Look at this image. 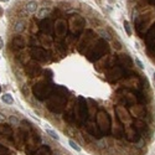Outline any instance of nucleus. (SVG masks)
I'll list each match as a JSON object with an SVG mask.
<instances>
[{"instance_id":"obj_1","label":"nucleus","mask_w":155,"mask_h":155,"mask_svg":"<svg viewBox=\"0 0 155 155\" xmlns=\"http://www.w3.org/2000/svg\"><path fill=\"white\" fill-rule=\"evenodd\" d=\"M41 138L40 135L36 133V131H30L27 133V138H26V148H25V153L26 155H34L37 149H39L41 145Z\"/></svg>"},{"instance_id":"obj_2","label":"nucleus","mask_w":155,"mask_h":155,"mask_svg":"<svg viewBox=\"0 0 155 155\" xmlns=\"http://www.w3.org/2000/svg\"><path fill=\"white\" fill-rule=\"evenodd\" d=\"M98 125H99V130L102 134L108 135L111 131V119L106 112H101L98 115Z\"/></svg>"},{"instance_id":"obj_3","label":"nucleus","mask_w":155,"mask_h":155,"mask_svg":"<svg viewBox=\"0 0 155 155\" xmlns=\"http://www.w3.org/2000/svg\"><path fill=\"white\" fill-rule=\"evenodd\" d=\"M125 139L128 140L129 143H138L140 140V134L139 131L134 128V127H129L128 129L125 130Z\"/></svg>"},{"instance_id":"obj_4","label":"nucleus","mask_w":155,"mask_h":155,"mask_svg":"<svg viewBox=\"0 0 155 155\" xmlns=\"http://www.w3.org/2000/svg\"><path fill=\"white\" fill-rule=\"evenodd\" d=\"M49 92H50V87L47 86V84L40 83V84H37V86L35 87V95H36L37 98H40V99H42L45 96L47 97Z\"/></svg>"},{"instance_id":"obj_5","label":"nucleus","mask_w":155,"mask_h":155,"mask_svg":"<svg viewBox=\"0 0 155 155\" xmlns=\"http://www.w3.org/2000/svg\"><path fill=\"white\" fill-rule=\"evenodd\" d=\"M103 45H104V42H102L101 45L96 46V49L92 51L91 57H90V60H91V61H95V60H97V58H99L101 56L103 55V52H104V49L107 50V45H106V46H103Z\"/></svg>"},{"instance_id":"obj_6","label":"nucleus","mask_w":155,"mask_h":155,"mask_svg":"<svg viewBox=\"0 0 155 155\" xmlns=\"http://www.w3.org/2000/svg\"><path fill=\"white\" fill-rule=\"evenodd\" d=\"M87 130H88V133H90L92 137H96V138H101V137H102V133H101L99 128H98V127H97L95 123L88 124Z\"/></svg>"},{"instance_id":"obj_7","label":"nucleus","mask_w":155,"mask_h":155,"mask_svg":"<svg viewBox=\"0 0 155 155\" xmlns=\"http://www.w3.org/2000/svg\"><path fill=\"white\" fill-rule=\"evenodd\" d=\"M26 72L29 73L31 77H34L40 72V66L35 65V63H30L29 66H27V68H26Z\"/></svg>"},{"instance_id":"obj_8","label":"nucleus","mask_w":155,"mask_h":155,"mask_svg":"<svg viewBox=\"0 0 155 155\" xmlns=\"http://www.w3.org/2000/svg\"><path fill=\"white\" fill-rule=\"evenodd\" d=\"M0 135H3V137L13 140V131L10 129V127H6V125L0 127Z\"/></svg>"},{"instance_id":"obj_9","label":"nucleus","mask_w":155,"mask_h":155,"mask_svg":"<svg viewBox=\"0 0 155 155\" xmlns=\"http://www.w3.org/2000/svg\"><path fill=\"white\" fill-rule=\"evenodd\" d=\"M34 155H52V152H51L49 145H41Z\"/></svg>"},{"instance_id":"obj_10","label":"nucleus","mask_w":155,"mask_h":155,"mask_svg":"<svg viewBox=\"0 0 155 155\" xmlns=\"http://www.w3.org/2000/svg\"><path fill=\"white\" fill-rule=\"evenodd\" d=\"M78 117H79V120H81V122H84V120H86V118H87V108H86V104L83 103V101H82L81 104H79Z\"/></svg>"},{"instance_id":"obj_11","label":"nucleus","mask_w":155,"mask_h":155,"mask_svg":"<svg viewBox=\"0 0 155 155\" xmlns=\"http://www.w3.org/2000/svg\"><path fill=\"white\" fill-rule=\"evenodd\" d=\"M134 128L139 131V134H144L145 131H147V124H145L144 122L138 120V122H135V123H134Z\"/></svg>"},{"instance_id":"obj_12","label":"nucleus","mask_w":155,"mask_h":155,"mask_svg":"<svg viewBox=\"0 0 155 155\" xmlns=\"http://www.w3.org/2000/svg\"><path fill=\"white\" fill-rule=\"evenodd\" d=\"M37 3L36 1H29L26 4V10H27V13H30V14H34V13H36V10H37Z\"/></svg>"},{"instance_id":"obj_13","label":"nucleus","mask_w":155,"mask_h":155,"mask_svg":"<svg viewBox=\"0 0 155 155\" xmlns=\"http://www.w3.org/2000/svg\"><path fill=\"white\" fill-rule=\"evenodd\" d=\"M1 101L6 104H14V98L10 93H5L4 96H1Z\"/></svg>"},{"instance_id":"obj_14","label":"nucleus","mask_w":155,"mask_h":155,"mask_svg":"<svg viewBox=\"0 0 155 155\" xmlns=\"http://www.w3.org/2000/svg\"><path fill=\"white\" fill-rule=\"evenodd\" d=\"M14 45H16L19 49H22L25 46V41L21 36H16L15 39H14Z\"/></svg>"},{"instance_id":"obj_15","label":"nucleus","mask_w":155,"mask_h":155,"mask_svg":"<svg viewBox=\"0 0 155 155\" xmlns=\"http://www.w3.org/2000/svg\"><path fill=\"white\" fill-rule=\"evenodd\" d=\"M114 135H115L117 138H122V137L124 135L123 128H122L120 124H115V127H114Z\"/></svg>"},{"instance_id":"obj_16","label":"nucleus","mask_w":155,"mask_h":155,"mask_svg":"<svg viewBox=\"0 0 155 155\" xmlns=\"http://www.w3.org/2000/svg\"><path fill=\"white\" fill-rule=\"evenodd\" d=\"M32 55H34V57L39 58V60H45V57H44V56H46L45 51H42V50H40V49L34 50V52H32Z\"/></svg>"},{"instance_id":"obj_17","label":"nucleus","mask_w":155,"mask_h":155,"mask_svg":"<svg viewBox=\"0 0 155 155\" xmlns=\"http://www.w3.org/2000/svg\"><path fill=\"white\" fill-rule=\"evenodd\" d=\"M45 131H46V134L47 135H50L52 139H55V140H60V135L56 133L55 130H52V129H50V128H45Z\"/></svg>"},{"instance_id":"obj_18","label":"nucleus","mask_w":155,"mask_h":155,"mask_svg":"<svg viewBox=\"0 0 155 155\" xmlns=\"http://www.w3.org/2000/svg\"><path fill=\"white\" fill-rule=\"evenodd\" d=\"M25 29V21H17L16 24H15V31H17V32H20V31H22Z\"/></svg>"},{"instance_id":"obj_19","label":"nucleus","mask_w":155,"mask_h":155,"mask_svg":"<svg viewBox=\"0 0 155 155\" xmlns=\"http://www.w3.org/2000/svg\"><path fill=\"white\" fill-rule=\"evenodd\" d=\"M49 13H50V9H49V8H44V9H41V10L39 11V14H37V17L44 19Z\"/></svg>"},{"instance_id":"obj_20","label":"nucleus","mask_w":155,"mask_h":155,"mask_svg":"<svg viewBox=\"0 0 155 155\" xmlns=\"http://www.w3.org/2000/svg\"><path fill=\"white\" fill-rule=\"evenodd\" d=\"M68 144H70V147H71L73 150H76V152L77 153H79V152H81V147H79V145L76 143V142H73V140H68Z\"/></svg>"},{"instance_id":"obj_21","label":"nucleus","mask_w":155,"mask_h":155,"mask_svg":"<svg viewBox=\"0 0 155 155\" xmlns=\"http://www.w3.org/2000/svg\"><path fill=\"white\" fill-rule=\"evenodd\" d=\"M10 154H11V152L6 147H4V145H0V155H10Z\"/></svg>"},{"instance_id":"obj_22","label":"nucleus","mask_w":155,"mask_h":155,"mask_svg":"<svg viewBox=\"0 0 155 155\" xmlns=\"http://www.w3.org/2000/svg\"><path fill=\"white\" fill-rule=\"evenodd\" d=\"M124 29H125V31H127V34L130 36V35H131V29H130V25H129L128 21H124Z\"/></svg>"},{"instance_id":"obj_23","label":"nucleus","mask_w":155,"mask_h":155,"mask_svg":"<svg viewBox=\"0 0 155 155\" xmlns=\"http://www.w3.org/2000/svg\"><path fill=\"white\" fill-rule=\"evenodd\" d=\"M99 34L102 35L103 39H106V40H111V36H109V34H108V32H104L103 30H101V31H99Z\"/></svg>"},{"instance_id":"obj_24","label":"nucleus","mask_w":155,"mask_h":155,"mask_svg":"<svg viewBox=\"0 0 155 155\" xmlns=\"http://www.w3.org/2000/svg\"><path fill=\"white\" fill-rule=\"evenodd\" d=\"M135 62H137V65H138V67H139V68L144 70V65H143V62H142V61H140L138 57H135Z\"/></svg>"},{"instance_id":"obj_25","label":"nucleus","mask_w":155,"mask_h":155,"mask_svg":"<svg viewBox=\"0 0 155 155\" xmlns=\"http://www.w3.org/2000/svg\"><path fill=\"white\" fill-rule=\"evenodd\" d=\"M5 115H4L3 113H0V123H3V122H5Z\"/></svg>"},{"instance_id":"obj_26","label":"nucleus","mask_w":155,"mask_h":155,"mask_svg":"<svg viewBox=\"0 0 155 155\" xmlns=\"http://www.w3.org/2000/svg\"><path fill=\"white\" fill-rule=\"evenodd\" d=\"M10 122H11V123H19V119L15 118V117H11V118H10Z\"/></svg>"},{"instance_id":"obj_27","label":"nucleus","mask_w":155,"mask_h":155,"mask_svg":"<svg viewBox=\"0 0 155 155\" xmlns=\"http://www.w3.org/2000/svg\"><path fill=\"white\" fill-rule=\"evenodd\" d=\"M3 46H4V42H3V40H1V37H0V50L3 49Z\"/></svg>"},{"instance_id":"obj_28","label":"nucleus","mask_w":155,"mask_h":155,"mask_svg":"<svg viewBox=\"0 0 155 155\" xmlns=\"http://www.w3.org/2000/svg\"><path fill=\"white\" fill-rule=\"evenodd\" d=\"M0 1H1V3H8L9 0H0Z\"/></svg>"},{"instance_id":"obj_29","label":"nucleus","mask_w":155,"mask_h":155,"mask_svg":"<svg viewBox=\"0 0 155 155\" xmlns=\"http://www.w3.org/2000/svg\"><path fill=\"white\" fill-rule=\"evenodd\" d=\"M153 78H154V82H155V72H154V74H153Z\"/></svg>"},{"instance_id":"obj_30","label":"nucleus","mask_w":155,"mask_h":155,"mask_svg":"<svg viewBox=\"0 0 155 155\" xmlns=\"http://www.w3.org/2000/svg\"><path fill=\"white\" fill-rule=\"evenodd\" d=\"M1 13H3V11H1V9H0V15H1Z\"/></svg>"},{"instance_id":"obj_31","label":"nucleus","mask_w":155,"mask_h":155,"mask_svg":"<svg viewBox=\"0 0 155 155\" xmlns=\"http://www.w3.org/2000/svg\"><path fill=\"white\" fill-rule=\"evenodd\" d=\"M0 93H1V86H0Z\"/></svg>"}]
</instances>
